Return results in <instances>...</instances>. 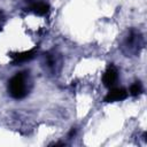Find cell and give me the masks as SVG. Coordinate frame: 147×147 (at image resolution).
Returning a JSON list of instances; mask_svg holds the SVG:
<instances>
[{"mask_svg": "<svg viewBox=\"0 0 147 147\" xmlns=\"http://www.w3.org/2000/svg\"><path fill=\"white\" fill-rule=\"evenodd\" d=\"M127 92L123 87H111L105 96V102H116L126 99Z\"/></svg>", "mask_w": 147, "mask_h": 147, "instance_id": "cell-2", "label": "cell"}, {"mask_svg": "<svg viewBox=\"0 0 147 147\" xmlns=\"http://www.w3.org/2000/svg\"><path fill=\"white\" fill-rule=\"evenodd\" d=\"M36 54V48L26 51V52H22V53H16V54H11V59H13V64H17V63H22V62H26L30 61L31 59H33Z\"/></svg>", "mask_w": 147, "mask_h": 147, "instance_id": "cell-4", "label": "cell"}, {"mask_svg": "<svg viewBox=\"0 0 147 147\" xmlns=\"http://www.w3.org/2000/svg\"><path fill=\"white\" fill-rule=\"evenodd\" d=\"M2 22H3V16H2V14L0 13V26L2 25Z\"/></svg>", "mask_w": 147, "mask_h": 147, "instance_id": "cell-7", "label": "cell"}, {"mask_svg": "<svg viewBox=\"0 0 147 147\" xmlns=\"http://www.w3.org/2000/svg\"><path fill=\"white\" fill-rule=\"evenodd\" d=\"M118 78V71L114 65L108 67V69L105 71L102 76V83L106 87H113Z\"/></svg>", "mask_w": 147, "mask_h": 147, "instance_id": "cell-3", "label": "cell"}, {"mask_svg": "<svg viewBox=\"0 0 147 147\" xmlns=\"http://www.w3.org/2000/svg\"><path fill=\"white\" fill-rule=\"evenodd\" d=\"M142 92V85L140 82H134L130 87V94L133 96H138Z\"/></svg>", "mask_w": 147, "mask_h": 147, "instance_id": "cell-6", "label": "cell"}, {"mask_svg": "<svg viewBox=\"0 0 147 147\" xmlns=\"http://www.w3.org/2000/svg\"><path fill=\"white\" fill-rule=\"evenodd\" d=\"M30 10H32L37 15L44 16V15H47L49 13V6L46 2H42V1H34V2L31 3Z\"/></svg>", "mask_w": 147, "mask_h": 147, "instance_id": "cell-5", "label": "cell"}, {"mask_svg": "<svg viewBox=\"0 0 147 147\" xmlns=\"http://www.w3.org/2000/svg\"><path fill=\"white\" fill-rule=\"evenodd\" d=\"M8 92L14 99H23L28 94V75L26 72H17L8 82Z\"/></svg>", "mask_w": 147, "mask_h": 147, "instance_id": "cell-1", "label": "cell"}]
</instances>
